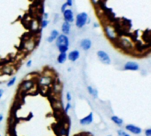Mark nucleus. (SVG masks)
<instances>
[{
	"instance_id": "nucleus-16",
	"label": "nucleus",
	"mask_w": 151,
	"mask_h": 136,
	"mask_svg": "<svg viewBox=\"0 0 151 136\" xmlns=\"http://www.w3.org/2000/svg\"><path fill=\"white\" fill-rule=\"evenodd\" d=\"M87 91H88L89 94H91V95H92L94 99L98 98V91H97L95 88H94L92 86L88 85V86H87Z\"/></svg>"
},
{
	"instance_id": "nucleus-4",
	"label": "nucleus",
	"mask_w": 151,
	"mask_h": 136,
	"mask_svg": "<svg viewBox=\"0 0 151 136\" xmlns=\"http://www.w3.org/2000/svg\"><path fill=\"white\" fill-rule=\"evenodd\" d=\"M55 43H56V46L59 47V46H69V38L67 35L64 34H60L59 37L57 38V39L55 40Z\"/></svg>"
},
{
	"instance_id": "nucleus-25",
	"label": "nucleus",
	"mask_w": 151,
	"mask_h": 136,
	"mask_svg": "<svg viewBox=\"0 0 151 136\" xmlns=\"http://www.w3.org/2000/svg\"><path fill=\"white\" fill-rule=\"evenodd\" d=\"M145 135L146 136H151V128L145 130Z\"/></svg>"
},
{
	"instance_id": "nucleus-24",
	"label": "nucleus",
	"mask_w": 151,
	"mask_h": 136,
	"mask_svg": "<svg viewBox=\"0 0 151 136\" xmlns=\"http://www.w3.org/2000/svg\"><path fill=\"white\" fill-rule=\"evenodd\" d=\"M66 99H67V100H68V102H70V101H71L72 96H71V94H70L69 92H68V93L66 94Z\"/></svg>"
},
{
	"instance_id": "nucleus-21",
	"label": "nucleus",
	"mask_w": 151,
	"mask_h": 136,
	"mask_svg": "<svg viewBox=\"0 0 151 136\" xmlns=\"http://www.w3.org/2000/svg\"><path fill=\"white\" fill-rule=\"evenodd\" d=\"M117 134H118V136H130L129 133H127L124 130H121V129L117 130Z\"/></svg>"
},
{
	"instance_id": "nucleus-2",
	"label": "nucleus",
	"mask_w": 151,
	"mask_h": 136,
	"mask_svg": "<svg viewBox=\"0 0 151 136\" xmlns=\"http://www.w3.org/2000/svg\"><path fill=\"white\" fill-rule=\"evenodd\" d=\"M104 32H105V35L109 40L111 41H115L118 38V34L115 31V29H114V27L110 25H106L104 26Z\"/></svg>"
},
{
	"instance_id": "nucleus-11",
	"label": "nucleus",
	"mask_w": 151,
	"mask_h": 136,
	"mask_svg": "<svg viewBox=\"0 0 151 136\" xmlns=\"http://www.w3.org/2000/svg\"><path fill=\"white\" fill-rule=\"evenodd\" d=\"M79 57H80V52L78 50H72L68 54V60H69L72 62L76 61L79 59Z\"/></svg>"
},
{
	"instance_id": "nucleus-33",
	"label": "nucleus",
	"mask_w": 151,
	"mask_h": 136,
	"mask_svg": "<svg viewBox=\"0 0 151 136\" xmlns=\"http://www.w3.org/2000/svg\"><path fill=\"white\" fill-rule=\"evenodd\" d=\"M107 136H113V135H107Z\"/></svg>"
},
{
	"instance_id": "nucleus-31",
	"label": "nucleus",
	"mask_w": 151,
	"mask_h": 136,
	"mask_svg": "<svg viewBox=\"0 0 151 136\" xmlns=\"http://www.w3.org/2000/svg\"><path fill=\"white\" fill-rule=\"evenodd\" d=\"M3 119H4V116H3V114H1V113H0V123H1L2 121H3Z\"/></svg>"
},
{
	"instance_id": "nucleus-26",
	"label": "nucleus",
	"mask_w": 151,
	"mask_h": 136,
	"mask_svg": "<svg viewBox=\"0 0 151 136\" xmlns=\"http://www.w3.org/2000/svg\"><path fill=\"white\" fill-rule=\"evenodd\" d=\"M65 3L68 5V6H69V7H71L72 5H73V0H67Z\"/></svg>"
},
{
	"instance_id": "nucleus-14",
	"label": "nucleus",
	"mask_w": 151,
	"mask_h": 136,
	"mask_svg": "<svg viewBox=\"0 0 151 136\" xmlns=\"http://www.w3.org/2000/svg\"><path fill=\"white\" fill-rule=\"evenodd\" d=\"M68 60V54H67V53H59V55H58L57 57V62L60 63V64H62V63H64L65 61Z\"/></svg>"
},
{
	"instance_id": "nucleus-17",
	"label": "nucleus",
	"mask_w": 151,
	"mask_h": 136,
	"mask_svg": "<svg viewBox=\"0 0 151 136\" xmlns=\"http://www.w3.org/2000/svg\"><path fill=\"white\" fill-rule=\"evenodd\" d=\"M50 82H51V78L49 77H45V76L44 77L43 76V77H41L39 83L42 84V85H48V84H50Z\"/></svg>"
},
{
	"instance_id": "nucleus-20",
	"label": "nucleus",
	"mask_w": 151,
	"mask_h": 136,
	"mask_svg": "<svg viewBox=\"0 0 151 136\" xmlns=\"http://www.w3.org/2000/svg\"><path fill=\"white\" fill-rule=\"evenodd\" d=\"M48 24H49V20H41V24H40L41 29H45L48 26Z\"/></svg>"
},
{
	"instance_id": "nucleus-3",
	"label": "nucleus",
	"mask_w": 151,
	"mask_h": 136,
	"mask_svg": "<svg viewBox=\"0 0 151 136\" xmlns=\"http://www.w3.org/2000/svg\"><path fill=\"white\" fill-rule=\"evenodd\" d=\"M97 57L100 60V62H102L103 64L109 65L111 63V59L109 57V55L103 50H99L97 52Z\"/></svg>"
},
{
	"instance_id": "nucleus-22",
	"label": "nucleus",
	"mask_w": 151,
	"mask_h": 136,
	"mask_svg": "<svg viewBox=\"0 0 151 136\" xmlns=\"http://www.w3.org/2000/svg\"><path fill=\"white\" fill-rule=\"evenodd\" d=\"M71 109V103H70V102H68V103L66 104V105H65V109H64V112L66 113H68V111H69V109Z\"/></svg>"
},
{
	"instance_id": "nucleus-29",
	"label": "nucleus",
	"mask_w": 151,
	"mask_h": 136,
	"mask_svg": "<svg viewBox=\"0 0 151 136\" xmlns=\"http://www.w3.org/2000/svg\"><path fill=\"white\" fill-rule=\"evenodd\" d=\"M3 94H4V90L3 89H0V100H1V98L3 97Z\"/></svg>"
},
{
	"instance_id": "nucleus-7",
	"label": "nucleus",
	"mask_w": 151,
	"mask_h": 136,
	"mask_svg": "<svg viewBox=\"0 0 151 136\" xmlns=\"http://www.w3.org/2000/svg\"><path fill=\"white\" fill-rule=\"evenodd\" d=\"M124 70H130V71H137L140 70V65L134 61H128L124 65Z\"/></svg>"
},
{
	"instance_id": "nucleus-5",
	"label": "nucleus",
	"mask_w": 151,
	"mask_h": 136,
	"mask_svg": "<svg viewBox=\"0 0 151 136\" xmlns=\"http://www.w3.org/2000/svg\"><path fill=\"white\" fill-rule=\"evenodd\" d=\"M92 122H94V113L92 112H90L87 116L84 117L79 120V124L83 126H90Z\"/></svg>"
},
{
	"instance_id": "nucleus-1",
	"label": "nucleus",
	"mask_w": 151,
	"mask_h": 136,
	"mask_svg": "<svg viewBox=\"0 0 151 136\" xmlns=\"http://www.w3.org/2000/svg\"><path fill=\"white\" fill-rule=\"evenodd\" d=\"M88 19H89V15L87 13H85V12L79 13L78 14H76V18H75L76 26L78 29H82V28L85 27L87 24Z\"/></svg>"
},
{
	"instance_id": "nucleus-27",
	"label": "nucleus",
	"mask_w": 151,
	"mask_h": 136,
	"mask_svg": "<svg viewBox=\"0 0 151 136\" xmlns=\"http://www.w3.org/2000/svg\"><path fill=\"white\" fill-rule=\"evenodd\" d=\"M48 17H49L48 13H43V19L42 20H47Z\"/></svg>"
},
{
	"instance_id": "nucleus-28",
	"label": "nucleus",
	"mask_w": 151,
	"mask_h": 136,
	"mask_svg": "<svg viewBox=\"0 0 151 136\" xmlns=\"http://www.w3.org/2000/svg\"><path fill=\"white\" fill-rule=\"evenodd\" d=\"M31 66H32V61L29 60V61L27 62V64H26V67H27V68H30Z\"/></svg>"
},
{
	"instance_id": "nucleus-9",
	"label": "nucleus",
	"mask_w": 151,
	"mask_h": 136,
	"mask_svg": "<svg viewBox=\"0 0 151 136\" xmlns=\"http://www.w3.org/2000/svg\"><path fill=\"white\" fill-rule=\"evenodd\" d=\"M92 40L89 38H84L80 41V47L84 50V51H89L92 47Z\"/></svg>"
},
{
	"instance_id": "nucleus-12",
	"label": "nucleus",
	"mask_w": 151,
	"mask_h": 136,
	"mask_svg": "<svg viewBox=\"0 0 151 136\" xmlns=\"http://www.w3.org/2000/svg\"><path fill=\"white\" fill-rule=\"evenodd\" d=\"M70 30H71V24L67 21H63V23L61 24V32H62V34L68 36L70 33Z\"/></svg>"
},
{
	"instance_id": "nucleus-6",
	"label": "nucleus",
	"mask_w": 151,
	"mask_h": 136,
	"mask_svg": "<svg viewBox=\"0 0 151 136\" xmlns=\"http://www.w3.org/2000/svg\"><path fill=\"white\" fill-rule=\"evenodd\" d=\"M63 19H64V21H67L68 23L71 24L72 22L75 21V18H74V13L71 9H67L64 13H63Z\"/></svg>"
},
{
	"instance_id": "nucleus-8",
	"label": "nucleus",
	"mask_w": 151,
	"mask_h": 136,
	"mask_svg": "<svg viewBox=\"0 0 151 136\" xmlns=\"http://www.w3.org/2000/svg\"><path fill=\"white\" fill-rule=\"evenodd\" d=\"M125 129L127 130L129 133H133V134H135V135L140 134V133H141V132H142L141 128L137 126H135V124H126Z\"/></svg>"
},
{
	"instance_id": "nucleus-23",
	"label": "nucleus",
	"mask_w": 151,
	"mask_h": 136,
	"mask_svg": "<svg viewBox=\"0 0 151 136\" xmlns=\"http://www.w3.org/2000/svg\"><path fill=\"white\" fill-rule=\"evenodd\" d=\"M67 9H68V5H67L66 3H64L62 5H61V12L63 14V13H64L65 11L67 10Z\"/></svg>"
},
{
	"instance_id": "nucleus-30",
	"label": "nucleus",
	"mask_w": 151,
	"mask_h": 136,
	"mask_svg": "<svg viewBox=\"0 0 151 136\" xmlns=\"http://www.w3.org/2000/svg\"><path fill=\"white\" fill-rule=\"evenodd\" d=\"M92 4H94V5H97V4L100 2V0H92Z\"/></svg>"
},
{
	"instance_id": "nucleus-15",
	"label": "nucleus",
	"mask_w": 151,
	"mask_h": 136,
	"mask_svg": "<svg viewBox=\"0 0 151 136\" xmlns=\"http://www.w3.org/2000/svg\"><path fill=\"white\" fill-rule=\"evenodd\" d=\"M110 119L114 124H115L117 126H123V124H124V120H123L121 117H119L117 116H112L110 117Z\"/></svg>"
},
{
	"instance_id": "nucleus-13",
	"label": "nucleus",
	"mask_w": 151,
	"mask_h": 136,
	"mask_svg": "<svg viewBox=\"0 0 151 136\" xmlns=\"http://www.w3.org/2000/svg\"><path fill=\"white\" fill-rule=\"evenodd\" d=\"M59 35H60V33L57 29H53V30L51 31V33H50L49 37L47 38V42L48 43H53V41L56 40L57 38L59 37Z\"/></svg>"
},
{
	"instance_id": "nucleus-32",
	"label": "nucleus",
	"mask_w": 151,
	"mask_h": 136,
	"mask_svg": "<svg viewBox=\"0 0 151 136\" xmlns=\"http://www.w3.org/2000/svg\"><path fill=\"white\" fill-rule=\"evenodd\" d=\"M94 28H97V27H98V24H97V23H94Z\"/></svg>"
},
{
	"instance_id": "nucleus-10",
	"label": "nucleus",
	"mask_w": 151,
	"mask_h": 136,
	"mask_svg": "<svg viewBox=\"0 0 151 136\" xmlns=\"http://www.w3.org/2000/svg\"><path fill=\"white\" fill-rule=\"evenodd\" d=\"M34 86V82L32 80H25L21 83L20 87H21V91L23 92H28L30 90L32 87Z\"/></svg>"
},
{
	"instance_id": "nucleus-18",
	"label": "nucleus",
	"mask_w": 151,
	"mask_h": 136,
	"mask_svg": "<svg viewBox=\"0 0 151 136\" xmlns=\"http://www.w3.org/2000/svg\"><path fill=\"white\" fill-rule=\"evenodd\" d=\"M15 82H16V77H13L12 78H10V79L8 80V82H7V84H6V86L7 87L14 86V85L15 84Z\"/></svg>"
},
{
	"instance_id": "nucleus-19",
	"label": "nucleus",
	"mask_w": 151,
	"mask_h": 136,
	"mask_svg": "<svg viewBox=\"0 0 151 136\" xmlns=\"http://www.w3.org/2000/svg\"><path fill=\"white\" fill-rule=\"evenodd\" d=\"M68 47H69V46H59V47H58V50H59L60 53H67V52L68 51V49H69Z\"/></svg>"
},
{
	"instance_id": "nucleus-34",
	"label": "nucleus",
	"mask_w": 151,
	"mask_h": 136,
	"mask_svg": "<svg viewBox=\"0 0 151 136\" xmlns=\"http://www.w3.org/2000/svg\"><path fill=\"white\" fill-rule=\"evenodd\" d=\"M0 136H1V133H0Z\"/></svg>"
}]
</instances>
